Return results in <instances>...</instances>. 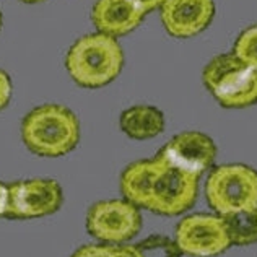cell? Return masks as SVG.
Listing matches in <instances>:
<instances>
[{"label":"cell","instance_id":"cell-1","mask_svg":"<svg viewBox=\"0 0 257 257\" xmlns=\"http://www.w3.org/2000/svg\"><path fill=\"white\" fill-rule=\"evenodd\" d=\"M22 139L38 157H64L78 145V117L62 104L38 106L23 119Z\"/></svg>","mask_w":257,"mask_h":257},{"label":"cell","instance_id":"cell-2","mask_svg":"<svg viewBox=\"0 0 257 257\" xmlns=\"http://www.w3.org/2000/svg\"><path fill=\"white\" fill-rule=\"evenodd\" d=\"M124 65V52L116 38L93 33L77 39L67 52L65 67L77 85L101 88L116 80Z\"/></svg>","mask_w":257,"mask_h":257},{"label":"cell","instance_id":"cell-3","mask_svg":"<svg viewBox=\"0 0 257 257\" xmlns=\"http://www.w3.org/2000/svg\"><path fill=\"white\" fill-rule=\"evenodd\" d=\"M202 80L218 104L226 109H242L257 103V69L233 52L215 56L205 65Z\"/></svg>","mask_w":257,"mask_h":257},{"label":"cell","instance_id":"cell-4","mask_svg":"<svg viewBox=\"0 0 257 257\" xmlns=\"http://www.w3.org/2000/svg\"><path fill=\"white\" fill-rule=\"evenodd\" d=\"M205 197L220 216L257 210V171L239 163L213 168L205 181Z\"/></svg>","mask_w":257,"mask_h":257},{"label":"cell","instance_id":"cell-5","mask_svg":"<svg viewBox=\"0 0 257 257\" xmlns=\"http://www.w3.org/2000/svg\"><path fill=\"white\" fill-rule=\"evenodd\" d=\"M142 215L125 199L99 200L86 213V231L106 244H124L139 234Z\"/></svg>","mask_w":257,"mask_h":257},{"label":"cell","instance_id":"cell-6","mask_svg":"<svg viewBox=\"0 0 257 257\" xmlns=\"http://www.w3.org/2000/svg\"><path fill=\"white\" fill-rule=\"evenodd\" d=\"M157 158L160 160L161 166L153 182L147 210L166 216L184 213L195 204L200 176L170 165L160 155H157Z\"/></svg>","mask_w":257,"mask_h":257},{"label":"cell","instance_id":"cell-7","mask_svg":"<svg viewBox=\"0 0 257 257\" xmlns=\"http://www.w3.org/2000/svg\"><path fill=\"white\" fill-rule=\"evenodd\" d=\"M7 187H9V195H7L5 218H41L56 213L62 207V187L56 179H25L7 184Z\"/></svg>","mask_w":257,"mask_h":257},{"label":"cell","instance_id":"cell-8","mask_svg":"<svg viewBox=\"0 0 257 257\" xmlns=\"http://www.w3.org/2000/svg\"><path fill=\"white\" fill-rule=\"evenodd\" d=\"M174 241L182 254L192 257H215L231 246L223 216L210 213L184 216L176 226Z\"/></svg>","mask_w":257,"mask_h":257},{"label":"cell","instance_id":"cell-9","mask_svg":"<svg viewBox=\"0 0 257 257\" xmlns=\"http://www.w3.org/2000/svg\"><path fill=\"white\" fill-rule=\"evenodd\" d=\"M158 155L170 165L200 176L213 165L216 145L208 135L187 131L174 135Z\"/></svg>","mask_w":257,"mask_h":257},{"label":"cell","instance_id":"cell-10","mask_svg":"<svg viewBox=\"0 0 257 257\" xmlns=\"http://www.w3.org/2000/svg\"><path fill=\"white\" fill-rule=\"evenodd\" d=\"M213 0H166L161 5V23L173 38H192L212 23Z\"/></svg>","mask_w":257,"mask_h":257},{"label":"cell","instance_id":"cell-11","mask_svg":"<svg viewBox=\"0 0 257 257\" xmlns=\"http://www.w3.org/2000/svg\"><path fill=\"white\" fill-rule=\"evenodd\" d=\"M145 12L135 0H96L91 9V22L98 33L111 38L125 36L142 23Z\"/></svg>","mask_w":257,"mask_h":257},{"label":"cell","instance_id":"cell-12","mask_svg":"<svg viewBox=\"0 0 257 257\" xmlns=\"http://www.w3.org/2000/svg\"><path fill=\"white\" fill-rule=\"evenodd\" d=\"M160 160H140L131 163L120 174V192L122 197L139 208H147L150 202L152 187L160 173Z\"/></svg>","mask_w":257,"mask_h":257},{"label":"cell","instance_id":"cell-13","mask_svg":"<svg viewBox=\"0 0 257 257\" xmlns=\"http://www.w3.org/2000/svg\"><path fill=\"white\" fill-rule=\"evenodd\" d=\"M120 131L134 140H148L165 131V116L158 107L139 104L120 114Z\"/></svg>","mask_w":257,"mask_h":257},{"label":"cell","instance_id":"cell-14","mask_svg":"<svg viewBox=\"0 0 257 257\" xmlns=\"http://www.w3.org/2000/svg\"><path fill=\"white\" fill-rule=\"evenodd\" d=\"M231 246H249L257 242V210H246L223 216Z\"/></svg>","mask_w":257,"mask_h":257},{"label":"cell","instance_id":"cell-15","mask_svg":"<svg viewBox=\"0 0 257 257\" xmlns=\"http://www.w3.org/2000/svg\"><path fill=\"white\" fill-rule=\"evenodd\" d=\"M140 257H182L178 242L163 234H152L135 244Z\"/></svg>","mask_w":257,"mask_h":257},{"label":"cell","instance_id":"cell-16","mask_svg":"<svg viewBox=\"0 0 257 257\" xmlns=\"http://www.w3.org/2000/svg\"><path fill=\"white\" fill-rule=\"evenodd\" d=\"M72 257H140L135 244H86Z\"/></svg>","mask_w":257,"mask_h":257},{"label":"cell","instance_id":"cell-17","mask_svg":"<svg viewBox=\"0 0 257 257\" xmlns=\"http://www.w3.org/2000/svg\"><path fill=\"white\" fill-rule=\"evenodd\" d=\"M233 54L244 64L257 69V25L249 26L238 36L233 47Z\"/></svg>","mask_w":257,"mask_h":257},{"label":"cell","instance_id":"cell-18","mask_svg":"<svg viewBox=\"0 0 257 257\" xmlns=\"http://www.w3.org/2000/svg\"><path fill=\"white\" fill-rule=\"evenodd\" d=\"M12 98V82L10 77L0 69V111L7 107L9 101Z\"/></svg>","mask_w":257,"mask_h":257},{"label":"cell","instance_id":"cell-19","mask_svg":"<svg viewBox=\"0 0 257 257\" xmlns=\"http://www.w3.org/2000/svg\"><path fill=\"white\" fill-rule=\"evenodd\" d=\"M165 2L166 0H135V4H137L145 13L152 12L155 9H161V5H163Z\"/></svg>","mask_w":257,"mask_h":257},{"label":"cell","instance_id":"cell-20","mask_svg":"<svg viewBox=\"0 0 257 257\" xmlns=\"http://www.w3.org/2000/svg\"><path fill=\"white\" fill-rule=\"evenodd\" d=\"M7 195H9V187H7V184H4V182H0V216H5Z\"/></svg>","mask_w":257,"mask_h":257},{"label":"cell","instance_id":"cell-21","mask_svg":"<svg viewBox=\"0 0 257 257\" xmlns=\"http://www.w3.org/2000/svg\"><path fill=\"white\" fill-rule=\"evenodd\" d=\"M25 4H41V2H46V0H22Z\"/></svg>","mask_w":257,"mask_h":257},{"label":"cell","instance_id":"cell-22","mask_svg":"<svg viewBox=\"0 0 257 257\" xmlns=\"http://www.w3.org/2000/svg\"><path fill=\"white\" fill-rule=\"evenodd\" d=\"M2 25H4V17H2V12H0V30H2Z\"/></svg>","mask_w":257,"mask_h":257}]
</instances>
